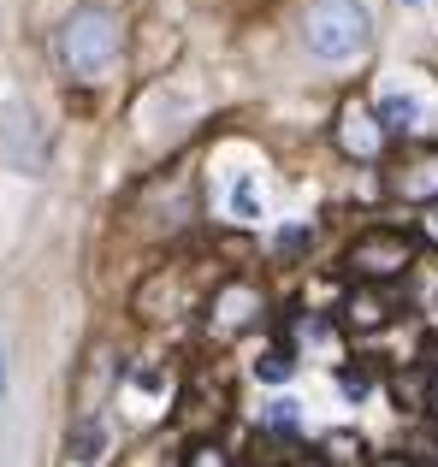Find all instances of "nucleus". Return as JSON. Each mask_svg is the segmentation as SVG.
<instances>
[{"instance_id":"obj_14","label":"nucleus","mask_w":438,"mask_h":467,"mask_svg":"<svg viewBox=\"0 0 438 467\" xmlns=\"http://www.w3.org/2000/svg\"><path fill=\"white\" fill-rule=\"evenodd\" d=\"M433 237H438V213H433Z\"/></svg>"},{"instance_id":"obj_12","label":"nucleus","mask_w":438,"mask_h":467,"mask_svg":"<svg viewBox=\"0 0 438 467\" xmlns=\"http://www.w3.org/2000/svg\"><path fill=\"white\" fill-rule=\"evenodd\" d=\"M302 243H308L302 231H278V243H273V249H278V254H302Z\"/></svg>"},{"instance_id":"obj_13","label":"nucleus","mask_w":438,"mask_h":467,"mask_svg":"<svg viewBox=\"0 0 438 467\" xmlns=\"http://www.w3.org/2000/svg\"><path fill=\"white\" fill-rule=\"evenodd\" d=\"M0 402H6V355H0Z\"/></svg>"},{"instance_id":"obj_6","label":"nucleus","mask_w":438,"mask_h":467,"mask_svg":"<svg viewBox=\"0 0 438 467\" xmlns=\"http://www.w3.org/2000/svg\"><path fill=\"white\" fill-rule=\"evenodd\" d=\"M231 219H261V190H255V178H237L231 183Z\"/></svg>"},{"instance_id":"obj_1","label":"nucleus","mask_w":438,"mask_h":467,"mask_svg":"<svg viewBox=\"0 0 438 467\" xmlns=\"http://www.w3.org/2000/svg\"><path fill=\"white\" fill-rule=\"evenodd\" d=\"M125 54V36H119V18L101 6H78L66 24H59V66L78 83H95L119 66Z\"/></svg>"},{"instance_id":"obj_8","label":"nucleus","mask_w":438,"mask_h":467,"mask_svg":"<svg viewBox=\"0 0 438 467\" xmlns=\"http://www.w3.org/2000/svg\"><path fill=\"white\" fill-rule=\"evenodd\" d=\"M297 373V361H290V349H266L261 361H255V379H266V385H278V379Z\"/></svg>"},{"instance_id":"obj_7","label":"nucleus","mask_w":438,"mask_h":467,"mask_svg":"<svg viewBox=\"0 0 438 467\" xmlns=\"http://www.w3.org/2000/svg\"><path fill=\"white\" fill-rule=\"evenodd\" d=\"M380 119H385L391 130H409V125L421 119V101H409V95H385V101H380Z\"/></svg>"},{"instance_id":"obj_15","label":"nucleus","mask_w":438,"mask_h":467,"mask_svg":"<svg viewBox=\"0 0 438 467\" xmlns=\"http://www.w3.org/2000/svg\"><path fill=\"white\" fill-rule=\"evenodd\" d=\"M403 6H421V0H403Z\"/></svg>"},{"instance_id":"obj_9","label":"nucleus","mask_w":438,"mask_h":467,"mask_svg":"<svg viewBox=\"0 0 438 467\" xmlns=\"http://www.w3.org/2000/svg\"><path fill=\"white\" fill-rule=\"evenodd\" d=\"M89 450H101V426H78V432H71V456L89 462Z\"/></svg>"},{"instance_id":"obj_10","label":"nucleus","mask_w":438,"mask_h":467,"mask_svg":"<svg viewBox=\"0 0 438 467\" xmlns=\"http://www.w3.org/2000/svg\"><path fill=\"white\" fill-rule=\"evenodd\" d=\"M266 420H273V426H297V420H302V402H290V397L266 402Z\"/></svg>"},{"instance_id":"obj_3","label":"nucleus","mask_w":438,"mask_h":467,"mask_svg":"<svg viewBox=\"0 0 438 467\" xmlns=\"http://www.w3.org/2000/svg\"><path fill=\"white\" fill-rule=\"evenodd\" d=\"M0 160L12 171H42L47 166V125L36 119V107L24 95L0 101Z\"/></svg>"},{"instance_id":"obj_4","label":"nucleus","mask_w":438,"mask_h":467,"mask_svg":"<svg viewBox=\"0 0 438 467\" xmlns=\"http://www.w3.org/2000/svg\"><path fill=\"white\" fill-rule=\"evenodd\" d=\"M403 261H409V243L403 237H368L356 249V266H368V273H397Z\"/></svg>"},{"instance_id":"obj_5","label":"nucleus","mask_w":438,"mask_h":467,"mask_svg":"<svg viewBox=\"0 0 438 467\" xmlns=\"http://www.w3.org/2000/svg\"><path fill=\"white\" fill-rule=\"evenodd\" d=\"M344 149L349 154H373L380 149V130L368 125V113H344Z\"/></svg>"},{"instance_id":"obj_2","label":"nucleus","mask_w":438,"mask_h":467,"mask_svg":"<svg viewBox=\"0 0 438 467\" xmlns=\"http://www.w3.org/2000/svg\"><path fill=\"white\" fill-rule=\"evenodd\" d=\"M368 36H373V18H368L361 0H314L302 12V42H308L314 59L344 66V59H356L368 47Z\"/></svg>"},{"instance_id":"obj_11","label":"nucleus","mask_w":438,"mask_h":467,"mask_svg":"<svg viewBox=\"0 0 438 467\" xmlns=\"http://www.w3.org/2000/svg\"><path fill=\"white\" fill-rule=\"evenodd\" d=\"M184 467H225V456H219L214 444H196V450H190V462H184Z\"/></svg>"}]
</instances>
